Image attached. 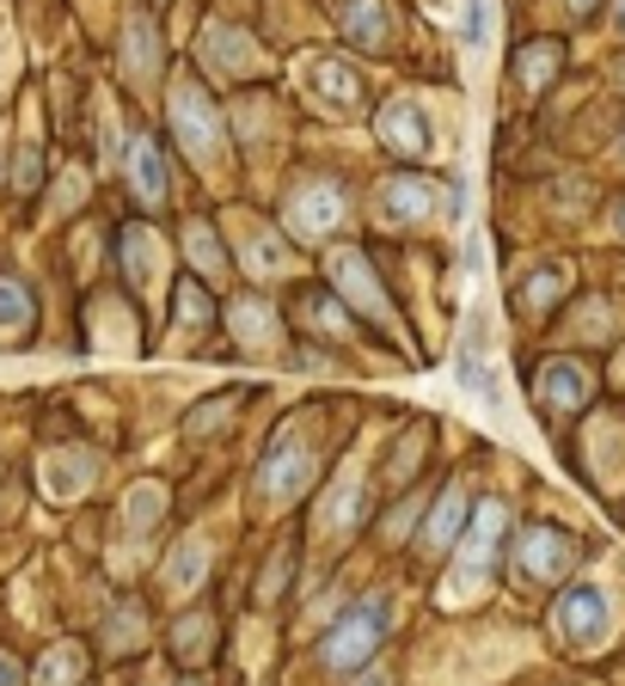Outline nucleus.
Returning a JSON list of instances; mask_svg holds the SVG:
<instances>
[{
    "label": "nucleus",
    "mask_w": 625,
    "mask_h": 686,
    "mask_svg": "<svg viewBox=\"0 0 625 686\" xmlns=\"http://www.w3.org/2000/svg\"><path fill=\"white\" fill-rule=\"evenodd\" d=\"M332 294H344L362 319H393V306H386L381 282H374V270H368V251H356V246L332 251Z\"/></svg>",
    "instance_id": "obj_10"
},
{
    "label": "nucleus",
    "mask_w": 625,
    "mask_h": 686,
    "mask_svg": "<svg viewBox=\"0 0 625 686\" xmlns=\"http://www.w3.org/2000/svg\"><path fill=\"white\" fill-rule=\"evenodd\" d=\"M294 306H301V319L313 331H337V337L350 331V306L337 301V294H325V289H301V294H294Z\"/></svg>",
    "instance_id": "obj_23"
},
{
    "label": "nucleus",
    "mask_w": 625,
    "mask_h": 686,
    "mask_svg": "<svg viewBox=\"0 0 625 686\" xmlns=\"http://www.w3.org/2000/svg\"><path fill=\"white\" fill-rule=\"evenodd\" d=\"M571 564H576V540L564 528L515 533V558H509L515 589H552V582H564V570H571Z\"/></svg>",
    "instance_id": "obj_4"
},
{
    "label": "nucleus",
    "mask_w": 625,
    "mask_h": 686,
    "mask_svg": "<svg viewBox=\"0 0 625 686\" xmlns=\"http://www.w3.org/2000/svg\"><path fill=\"white\" fill-rule=\"evenodd\" d=\"M240 258H246V270H252V277H277V270L289 264V246H282L270 227H252V233H246V246H240Z\"/></svg>",
    "instance_id": "obj_25"
},
{
    "label": "nucleus",
    "mask_w": 625,
    "mask_h": 686,
    "mask_svg": "<svg viewBox=\"0 0 625 686\" xmlns=\"http://www.w3.org/2000/svg\"><path fill=\"white\" fill-rule=\"evenodd\" d=\"M185 246H190V264H197V270H209V277H221V270H227V258H221V246H215V227L209 221H190L185 227Z\"/></svg>",
    "instance_id": "obj_29"
},
{
    "label": "nucleus",
    "mask_w": 625,
    "mask_h": 686,
    "mask_svg": "<svg viewBox=\"0 0 625 686\" xmlns=\"http://www.w3.org/2000/svg\"><path fill=\"white\" fill-rule=\"evenodd\" d=\"M564 7H571L576 19H588V13H595V0H564Z\"/></svg>",
    "instance_id": "obj_36"
},
{
    "label": "nucleus",
    "mask_w": 625,
    "mask_h": 686,
    "mask_svg": "<svg viewBox=\"0 0 625 686\" xmlns=\"http://www.w3.org/2000/svg\"><path fill=\"white\" fill-rule=\"evenodd\" d=\"M619 154H625V135H619Z\"/></svg>",
    "instance_id": "obj_39"
},
{
    "label": "nucleus",
    "mask_w": 625,
    "mask_h": 686,
    "mask_svg": "<svg viewBox=\"0 0 625 686\" xmlns=\"http://www.w3.org/2000/svg\"><path fill=\"white\" fill-rule=\"evenodd\" d=\"M337 31H344L350 50H386L393 13H386V0H337Z\"/></svg>",
    "instance_id": "obj_14"
},
{
    "label": "nucleus",
    "mask_w": 625,
    "mask_h": 686,
    "mask_svg": "<svg viewBox=\"0 0 625 686\" xmlns=\"http://www.w3.org/2000/svg\"><path fill=\"white\" fill-rule=\"evenodd\" d=\"M178 301H173V325H178V337H185V331H190V337H197V331H209V319H215V301H209V289H202V282H178Z\"/></svg>",
    "instance_id": "obj_21"
},
{
    "label": "nucleus",
    "mask_w": 625,
    "mask_h": 686,
    "mask_svg": "<svg viewBox=\"0 0 625 686\" xmlns=\"http://www.w3.org/2000/svg\"><path fill=\"white\" fill-rule=\"evenodd\" d=\"M619 80H625V62H619Z\"/></svg>",
    "instance_id": "obj_40"
},
{
    "label": "nucleus",
    "mask_w": 625,
    "mask_h": 686,
    "mask_svg": "<svg viewBox=\"0 0 625 686\" xmlns=\"http://www.w3.org/2000/svg\"><path fill=\"white\" fill-rule=\"evenodd\" d=\"M19 680H25V674H19V662H13V656H0V686H19Z\"/></svg>",
    "instance_id": "obj_35"
},
{
    "label": "nucleus",
    "mask_w": 625,
    "mask_h": 686,
    "mask_svg": "<svg viewBox=\"0 0 625 686\" xmlns=\"http://www.w3.org/2000/svg\"><path fill=\"white\" fill-rule=\"evenodd\" d=\"M559 294H564V270L559 264H540L533 277H521V289H515V301H521V313H552L559 306Z\"/></svg>",
    "instance_id": "obj_22"
},
{
    "label": "nucleus",
    "mask_w": 625,
    "mask_h": 686,
    "mask_svg": "<svg viewBox=\"0 0 625 686\" xmlns=\"http://www.w3.org/2000/svg\"><path fill=\"white\" fill-rule=\"evenodd\" d=\"M202 55H209V67H221V74H246V67L258 62L252 38L233 31V25H209V31H202Z\"/></svg>",
    "instance_id": "obj_17"
},
{
    "label": "nucleus",
    "mask_w": 625,
    "mask_h": 686,
    "mask_svg": "<svg viewBox=\"0 0 625 686\" xmlns=\"http://www.w3.org/2000/svg\"><path fill=\"white\" fill-rule=\"evenodd\" d=\"M166 509V490L160 485H135V497H129V528L142 533V528H154V514Z\"/></svg>",
    "instance_id": "obj_31"
},
{
    "label": "nucleus",
    "mask_w": 625,
    "mask_h": 686,
    "mask_svg": "<svg viewBox=\"0 0 625 686\" xmlns=\"http://www.w3.org/2000/svg\"><path fill=\"white\" fill-rule=\"evenodd\" d=\"M129 185L142 197V209H160L166 202V159L147 135H129Z\"/></svg>",
    "instance_id": "obj_16"
},
{
    "label": "nucleus",
    "mask_w": 625,
    "mask_h": 686,
    "mask_svg": "<svg viewBox=\"0 0 625 686\" xmlns=\"http://www.w3.org/2000/svg\"><path fill=\"white\" fill-rule=\"evenodd\" d=\"M289 576H294V558H289V552H277V558H270V570H264V582H258V601L270 607L277 594H289Z\"/></svg>",
    "instance_id": "obj_33"
},
{
    "label": "nucleus",
    "mask_w": 625,
    "mask_h": 686,
    "mask_svg": "<svg viewBox=\"0 0 625 686\" xmlns=\"http://www.w3.org/2000/svg\"><path fill=\"white\" fill-rule=\"evenodd\" d=\"M386 625H393V607H386V601H356L350 613H337V620H332V632H325V644H320V662H325V668H337V674L362 668V662L381 649Z\"/></svg>",
    "instance_id": "obj_2"
},
{
    "label": "nucleus",
    "mask_w": 625,
    "mask_h": 686,
    "mask_svg": "<svg viewBox=\"0 0 625 686\" xmlns=\"http://www.w3.org/2000/svg\"><path fill=\"white\" fill-rule=\"evenodd\" d=\"M436 202H441V190L429 185V178H386L381 185V197H374V215H381L386 227H412V221H429L436 215Z\"/></svg>",
    "instance_id": "obj_12"
},
{
    "label": "nucleus",
    "mask_w": 625,
    "mask_h": 686,
    "mask_svg": "<svg viewBox=\"0 0 625 686\" xmlns=\"http://www.w3.org/2000/svg\"><path fill=\"white\" fill-rule=\"evenodd\" d=\"M294 80H301V93L320 111H332V117H356L362 111V80H356V67L337 62V55H325V50L301 55V62H294Z\"/></svg>",
    "instance_id": "obj_7"
},
{
    "label": "nucleus",
    "mask_w": 625,
    "mask_h": 686,
    "mask_svg": "<svg viewBox=\"0 0 625 686\" xmlns=\"http://www.w3.org/2000/svg\"><path fill=\"white\" fill-rule=\"evenodd\" d=\"M533 386H540V405L552 410V417H576V410L588 405V393H595V374H588V362H576V356H552Z\"/></svg>",
    "instance_id": "obj_11"
},
{
    "label": "nucleus",
    "mask_w": 625,
    "mask_h": 686,
    "mask_svg": "<svg viewBox=\"0 0 625 686\" xmlns=\"http://www.w3.org/2000/svg\"><path fill=\"white\" fill-rule=\"evenodd\" d=\"M166 117H173V142L185 147L197 166H215V154H221V111H215V98L202 93L197 80H173Z\"/></svg>",
    "instance_id": "obj_3"
},
{
    "label": "nucleus",
    "mask_w": 625,
    "mask_h": 686,
    "mask_svg": "<svg viewBox=\"0 0 625 686\" xmlns=\"http://www.w3.org/2000/svg\"><path fill=\"white\" fill-rule=\"evenodd\" d=\"M123 67L135 80H154V25L147 19H129V31H123Z\"/></svg>",
    "instance_id": "obj_28"
},
{
    "label": "nucleus",
    "mask_w": 625,
    "mask_h": 686,
    "mask_svg": "<svg viewBox=\"0 0 625 686\" xmlns=\"http://www.w3.org/2000/svg\"><path fill=\"white\" fill-rule=\"evenodd\" d=\"M227 331H233V343H246V350H277L282 313L264 294H240V301H227Z\"/></svg>",
    "instance_id": "obj_13"
},
{
    "label": "nucleus",
    "mask_w": 625,
    "mask_h": 686,
    "mask_svg": "<svg viewBox=\"0 0 625 686\" xmlns=\"http://www.w3.org/2000/svg\"><path fill=\"white\" fill-rule=\"evenodd\" d=\"M142 625H147L142 607H123L117 620H111V649H117V656H123V649H135V644H142Z\"/></svg>",
    "instance_id": "obj_32"
},
{
    "label": "nucleus",
    "mask_w": 625,
    "mask_h": 686,
    "mask_svg": "<svg viewBox=\"0 0 625 686\" xmlns=\"http://www.w3.org/2000/svg\"><path fill=\"white\" fill-rule=\"evenodd\" d=\"M374 142L386 147L393 159H429L436 154V123H429L424 98H386L381 117H374Z\"/></svg>",
    "instance_id": "obj_8"
},
{
    "label": "nucleus",
    "mask_w": 625,
    "mask_h": 686,
    "mask_svg": "<svg viewBox=\"0 0 625 686\" xmlns=\"http://www.w3.org/2000/svg\"><path fill=\"white\" fill-rule=\"evenodd\" d=\"M0 67H7V55H0Z\"/></svg>",
    "instance_id": "obj_41"
},
{
    "label": "nucleus",
    "mask_w": 625,
    "mask_h": 686,
    "mask_svg": "<svg viewBox=\"0 0 625 686\" xmlns=\"http://www.w3.org/2000/svg\"><path fill=\"white\" fill-rule=\"evenodd\" d=\"M559 62H564V50L552 38H540V43H528V50H521V62H515V80L521 86H533V93H540L545 80L559 74Z\"/></svg>",
    "instance_id": "obj_27"
},
{
    "label": "nucleus",
    "mask_w": 625,
    "mask_h": 686,
    "mask_svg": "<svg viewBox=\"0 0 625 686\" xmlns=\"http://www.w3.org/2000/svg\"><path fill=\"white\" fill-rule=\"evenodd\" d=\"M619 38H625V0H619Z\"/></svg>",
    "instance_id": "obj_38"
},
{
    "label": "nucleus",
    "mask_w": 625,
    "mask_h": 686,
    "mask_svg": "<svg viewBox=\"0 0 625 686\" xmlns=\"http://www.w3.org/2000/svg\"><path fill=\"white\" fill-rule=\"evenodd\" d=\"M173 649H178L185 662L209 656V620H202V613H190V620H178V632H173Z\"/></svg>",
    "instance_id": "obj_30"
},
{
    "label": "nucleus",
    "mask_w": 625,
    "mask_h": 686,
    "mask_svg": "<svg viewBox=\"0 0 625 686\" xmlns=\"http://www.w3.org/2000/svg\"><path fill=\"white\" fill-rule=\"evenodd\" d=\"M613 233L625 239V202H619V209H613Z\"/></svg>",
    "instance_id": "obj_37"
},
{
    "label": "nucleus",
    "mask_w": 625,
    "mask_h": 686,
    "mask_svg": "<svg viewBox=\"0 0 625 686\" xmlns=\"http://www.w3.org/2000/svg\"><path fill=\"white\" fill-rule=\"evenodd\" d=\"M38 325V301L19 277H0V337H25Z\"/></svg>",
    "instance_id": "obj_20"
},
{
    "label": "nucleus",
    "mask_w": 625,
    "mask_h": 686,
    "mask_svg": "<svg viewBox=\"0 0 625 686\" xmlns=\"http://www.w3.org/2000/svg\"><path fill=\"white\" fill-rule=\"evenodd\" d=\"M503 533H509V509L497 497L479 502V514H472V528L460 533V558H454L448 570V589H441V601L448 607H460V601H472V594L491 582L497 558H503Z\"/></svg>",
    "instance_id": "obj_1"
},
{
    "label": "nucleus",
    "mask_w": 625,
    "mask_h": 686,
    "mask_svg": "<svg viewBox=\"0 0 625 686\" xmlns=\"http://www.w3.org/2000/svg\"><path fill=\"white\" fill-rule=\"evenodd\" d=\"M154 270H160V239L147 233V227H123V277H129L135 289H147Z\"/></svg>",
    "instance_id": "obj_19"
},
{
    "label": "nucleus",
    "mask_w": 625,
    "mask_h": 686,
    "mask_svg": "<svg viewBox=\"0 0 625 686\" xmlns=\"http://www.w3.org/2000/svg\"><path fill=\"white\" fill-rule=\"evenodd\" d=\"M233 405H240V398H233V393H221V398H215V405H202L197 417L185 423V429H190V436H202V429H215V423H221V417H233Z\"/></svg>",
    "instance_id": "obj_34"
},
{
    "label": "nucleus",
    "mask_w": 625,
    "mask_h": 686,
    "mask_svg": "<svg viewBox=\"0 0 625 686\" xmlns=\"http://www.w3.org/2000/svg\"><path fill=\"white\" fill-rule=\"evenodd\" d=\"M86 674V649L81 644H55L50 656L38 662V686H81Z\"/></svg>",
    "instance_id": "obj_26"
},
{
    "label": "nucleus",
    "mask_w": 625,
    "mask_h": 686,
    "mask_svg": "<svg viewBox=\"0 0 625 686\" xmlns=\"http://www.w3.org/2000/svg\"><path fill=\"white\" fill-rule=\"evenodd\" d=\"M202 576H209V545H202V540H185L173 558H166V589L190 594Z\"/></svg>",
    "instance_id": "obj_24"
},
{
    "label": "nucleus",
    "mask_w": 625,
    "mask_h": 686,
    "mask_svg": "<svg viewBox=\"0 0 625 686\" xmlns=\"http://www.w3.org/2000/svg\"><path fill=\"white\" fill-rule=\"evenodd\" d=\"M552 625H559V637L571 649H595L607 644L613 632V601L601 582H571V589L559 594V607H552Z\"/></svg>",
    "instance_id": "obj_5"
},
{
    "label": "nucleus",
    "mask_w": 625,
    "mask_h": 686,
    "mask_svg": "<svg viewBox=\"0 0 625 686\" xmlns=\"http://www.w3.org/2000/svg\"><path fill=\"white\" fill-rule=\"evenodd\" d=\"M313 478H320V454L306 448L301 436H277V448L258 466V497H264L270 509H277V502H301Z\"/></svg>",
    "instance_id": "obj_6"
},
{
    "label": "nucleus",
    "mask_w": 625,
    "mask_h": 686,
    "mask_svg": "<svg viewBox=\"0 0 625 686\" xmlns=\"http://www.w3.org/2000/svg\"><path fill=\"white\" fill-rule=\"evenodd\" d=\"M98 460L93 454H50L43 460V485H50V497H81L86 485H93Z\"/></svg>",
    "instance_id": "obj_18"
},
{
    "label": "nucleus",
    "mask_w": 625,
    "mask_h": 686,
    "mask_svg": "<svg viewBox=\"0 0 625 686\" xmlns=\"http://www.w3.org/2000/svg\"><path fill=\"white\" fill-rule=\"evenodd\" d=\"M460 528H466V485H448V490L436 497V509H429L424 533H417V552H424V558H441V552H454V540H460Z\"/></svg>",
    "instance_id": "obj_15"
},
{
    "label": "nucleus",
    "mask_w": 625,
    "mask_h": 686,
    "mask_svg": "<svg viewBox=\"0 0 625 686\" xmlns=\"http://www.w3.org/2000/svg\"><path fill=\"white\" fill-rule=\"evenodd\" d=\"M282 221H289L294 239H332L337 221H344V185H337V178H306V185H294L289 202H282Z\"/></svg>",
    "instance_id": "obj_9"
}]
</instances>
